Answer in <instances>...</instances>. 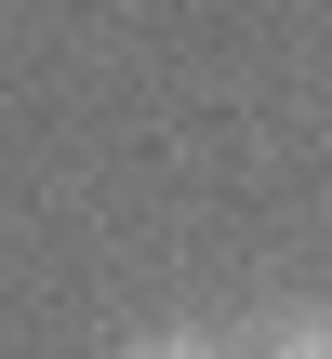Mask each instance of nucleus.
Segmentation results:
<instances>
[{
  "mask_svg": "<svg viewBox=\"0 0 332 359\" xmlns=\"http://www.w3.org/2000/svg\"><path fill=\"white\" fill-rule=\"evenodd\" d=\"M266 359H332V306H306V320H279V346Z\"/></svg>",
  "mask_w": 332,
  "mask_h": 359,
  "instance_id": "f257e3e1",
  "label": "nucleus"
},
{
  "mask_svg": "<svg viewBox=\"0 0 332 359\" xmlns=\"http://www.w3.org/2000/svg\"><path fill=\"white\" fill-rule=\"evenodd\" d=\"M120 359H226V346H200V333H146V346H120Z\"/></svg>",
  "mask_w": 332,
  "mask_h": 359,
  "instance_id": "f03ea898",
  "label": "nucleus"
}]
</instances>
